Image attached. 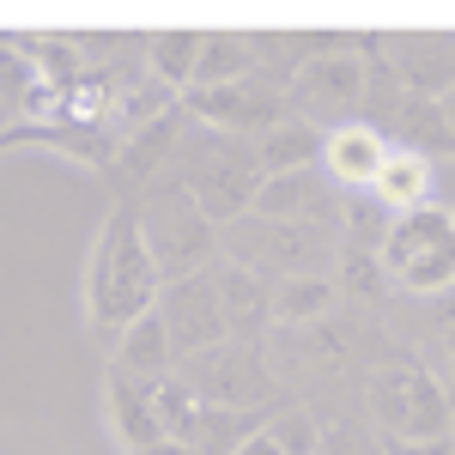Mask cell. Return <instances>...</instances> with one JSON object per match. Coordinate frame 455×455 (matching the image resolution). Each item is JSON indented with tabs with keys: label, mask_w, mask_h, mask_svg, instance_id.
Returning <instances> with one entry per match:
<instances>
[{
	"label": "cell",
	"mask_w": 455,
	"mask_h": 455,
	"mask_svg": "<svg viewBox=\"0 0 455 455\" xmlns=\"http://www.w3.org/2000/svg\"><path fill=\"white\" fill-rule=\"evenodd\" d=\"M158 298H164V267L146 243L140 201L116 195L98 225V243L85 255V334L116 352L140 315L158 310Z\"/></svg>",
	"instance_id": "6da1fadb"
},
{
	"label": "cell",
	"mask_w": 455,
	"mask_h": 455,
	"mask_svg": "<svg viewBox=\"0 0 455 455\" xmlns=\"http://www.w3.org/2000/svg\"><path fill=\"white\" fill-rule=\"evenodd\" d=\"M171 176L207 207L212 225H237L255 212V195L267 182V164H261V146L255 140H237V134H219V128H188L182 146H176V164Z\"/></svg>",
	"instance_id": "7a4b0ae2"
},
{
	"label": "cell",
	"mask_w": 455,
	"mask_h": 455,
	"mask_svg": "<svg viewBox=\"0 0 455 455\" xmlns=\"http://www.w3.org/2000/svg\"><path fill=\"white\" fill-rule=\"evenodd\" d=\"M340 225H315V219H261L249 212L225 231V255L255 267L261 280H334L340 267Z\"/></svg>",
	"instance_id": "3957f363"
},
{
	"label": "cell",
	"mask_w": 455,
	"mask_h": 455,
	"mask_svg": "<svg viewBox=\"0 0 455 455\" xmlns=\"http://www.w3.org/2000/svg\"><path fill=\"white\" fill-rule=\"evenodd\" d=\"M364 413L388 443H443L455 425V401L437 383V371H425L413 352H395L364 377Z\"/></svg>",
	"instance_id": "277c9868"
},
{
	"label": "cell",
	"mask_w": 455,
	"mask_h": 455,
	"mask_svg": "<svg viewBox=\"0 0 455 455\" xmlns=\"http://www.w3.org/2000/svg\"><path fill=\"white\" fill-rule=\"evenodd\" d=\"M377 261H383L388 285H401L413 298H450L455 291V207L431 201V207L395 212Z\"/></svg>",
	"instance_id": "5b68a950"
},
{
	"label": "cell",
	"mask_w": 455,
	"mask_h": 455,
	"mask_svg": "<svg viewBox=\"0 0 455 455\" xmlns=\"http://www.w3.org/2000/svg\"><path fill=\"white\" fill-rule=\"evenodd\" d=\"M140 201V225H146V243L158 255V267H164V285L182 280V274H201L219 261V243H225V231L207 219V207L176 182V176H158Z\"/></svg>",
	"instance_id": "8992f818"
},
{
	"label": "cell",
	"mask_w": 455,
	"mask_h": 455,
	"mask_svg": "<svg viewBox=\"0 0 455 455\" xmlns=\"http://www.w3.org/2000/svg\"><path fill=\"white\" fill-rule=\"evenodd\" d=\"M377 55H383V43H340V49H322L310 61H298L291 68V116L315 122L322 134L358 122V109L371 98Z\"/></svg>",
	"instance_id": "52a82bcc"
},
{
	"label": "cell",
	"mask_w": 455,
	"mask_h": 455,
	"mask_svg": "<svg viewBox=\"0 0 455 455\" xmlns=\"http://www.w3.org/2000/svg\"><path fill=\"white\" fill-rule=\"evenodd\" d=\"M195 395L207 407H231V413H274V383H280V364L267 358V347L255 340H225V347H207L195 358L176 364Z\"/></svg>",
	"instance_id": "ba28073f"
},
{
	"label": "cell",
	"mask_w": 455,
	"mask_h": 455,
	"mask_svg": "<svg viewBox=\"0 0 455 455\" xmlns=\"http://www.w3.org/2000/svg\"><path fill=\"white\" fill-rule=\"evenodd\" d=\"M158 315L176 340V364L195 358L207 347H225L231 340V322H225V291H219V261L201 267V274H182V280L164 285L158 298Z\"/></svg>",
	"instance_id": "9c48e42d"
},
{
	"label": "cell",
	"mask_w": 455,
	"mask_h": 455,
	"mask_svg": "<svg viewBox=\"0 0 455 455\" xmlns=\"http://www.w3.org/2000/svg\"><path fill=\"white\" fill-rule=\"evenodd\" d=\"M255 212H261V219H315V225H347V195L328 182L322 164H310V171L267 176V182H261V195H255Z\"/></svg>",
	"instance_id": "30bf717a"
},
{
	"label": "cell",
	"mask_w": 455,
	"mask_h": 455,
	"mask_svg": "<svg viewBox=\"0 0 455 455\" xmlns=\"http://www.w3.org/2000/svg\"><path fill=\"white\" fill-rule=\"evenodd\" d=\"M388 152H395V140H388L383 128L347 122V128H328L322 171H328V182H334L340 195H371L377 176H383V164H388Z\"/></svg>",
	"instance_id": "8fae6325"
},
{
	"label": "cell",
	"mask_w": 455,
	"mask_h": 455,
	"mask_svg": "<svg viewBox=\"0 0 455 455\" xmlns=\"http://www.w3.org/2000/svg\"><path fill=\"white\" fill-rule=\"evenodd\" d=\"M104 413L109 431L128 455H152L171 431L158 419V401H152V377H134V371H116L109 364V383H104Z\"/></svg>",
	"instance_id": "7c38bea8"
},
{
	"label": "cell",
	"mask_w": 455,
	"mask_h": 455,
	"mask_svg": "<svg viewBox=\"0 0 455 455\" xmlns=\"http://www.w3.org/2000/svg\"><path fill=\"white\" fill-rule=\"evenodd\" d=\"M219 291H225L231 340H255V347H267V340L280 334V322H274V280H261L255 267L231 261V255H219Z\"/></svg>",
	"instance_id": "4fadbf2b"
},
{
	"label": "cell",
	"mask_w": 455,
	"mask_h": 455,
	"mask_svg": "<svg viewBox=\"0 0 455 455\" xmlns=\"http://www.w3.org/2000/svg\"><path fill=\"white\" fill-rule=\"evenodd\" d=\"M383 55L407 79V92H419V98L455 92V36H395L383 43Z\"/></svg>",
	"instance_id": "5bb4252c"
},
{
	"label": "cell",
	"mask_w": 455,
	"mask_h": 455,
	"mask_svg": "<svg viewBox=\"0 0 455 455\" xmlns=\"http://www.w3.org/2000/svg\"><path fill=\"white\" fill-rule=\"evenodd\" d=\"M431 188H437V158H425V152H413V146H395L383 176H377V188H371V201L395 219V212L431 207V201H437Z\"/></svg>",
	"instance_id": "9a60e30c"
},
{
	"label": "cell",
	"mask_w": 455,
	"mask_h": 455,
	"mask_svg": "<svg viewBox=\"0 0 455 455\" xmlns=\"http://www.w3.org/2000/svg\"><path fill=\"white\" fill-rule=\"evenodd\" d=\"M109 364H116V371H134V377H171L176 371V340H171V328H164V315L158 310L140 315V322L122 334V347L109 352Z\"/></svg>",
	"instance_id": "2e32d148"
},
{
	"label": "cell",
	"mask_w": 455,
	"mask_h": 455,
	"mask_svg": "<svg viewBox=\"0 0 455 455\" xmlns=\"http://www.w3.org/2000/svg\"><path fill=\"white\" fill-rule=\"evenodd\" d=\"M201 55H207V36L201 31H158L146 43V73L188 98L195 92V73H201Z\"/></svg>",
	"instance_id": "e0dca14e"
},
{
	"label": "cell",
	"mask_w": 455,
	"mask_h": 455,
	"mask_svg": "<svg viewBox=\"0 0 455 455\" xmlns=\"http://www.w3.org/2000/svg\"><path fill=\"white\" fill-rule=\"evenodd\" d=\"M388 134H407L401 146H413L425 158H450L455 152V128H450V116H443V104L437 98H419V92H407V104H401Z\"/></svg>",
	"instance_id": "ac0fdd59"
},
{
	"label": "cell",
	"mask_w": 455,
	"mask_h": 455,
	"mask_svg": "<svg viewBox=\"0 0 455 455\" xmlns=\"http://www.w3.org/2000/svg\"><path fill=\"white\" fill-rule=\"evenodd\" d=\"M255 73H261V49H255V36L212 31L195 85H243V79H255Z\"/></svg>",
	"instance_id": "d6986e66"
},
{
	"label": "cell",
	"mask_w": 455,
	"mask_h": 455,
	"mask_svg": "<svg viewBox=\"0 0 455 455\" xmlns=\"http://www.w3.org/2000/svg\"><path fill=\"white\" fill-rule=\"evenodd\" d=\"M261 146V164H267V176H285V171H310V164H322V146H328V134L315 128V122H280Z\"/></svg>",
	"instance_id": "ffe728a7"
},
{
	"label": "cell",
	"mask_w": 455,
	"mask_h": 455,
	"mask_svg": "<svg viewBox=\"0 0 455 455\" xmlns=\"http://www.w3.org/2000/svg\"><path fill=\"white\" fill-rule=\"evenodd\" d=\"M152 401H158V419L176 443H201V425H207V401L195 395V383L171 371V377H152Z\"/></svg>",
	"instance_id": "44dd1931"
},
{
	"label": "cell",
	"mask_w": 455,
	"mask_h": 455,
	"mask_svg": "<svg viewBox=\"0 0 455 455\" xmlns=\"http://www.w3.org/2000/svg\"><path fill=\"white\" fill-rule=\"evenodd\" d=\"M340 304V285L334 280H280L274 285V322L285 328H310V322H328V310Z\"/></svg>",
	"instance_id": "7402d4cb"
},
{
	"label": "cell",
	"mask_w": 455,
	"mask_h": 455,
	"mask_svg": "<svg viewBox=\"0 0 455 455\" xmlns=\"http://www.w3.org/2000/svg\"><path fill=\"white\" fill-rule=\"evenodd\" d=\"M274 413H231V407H207L201 425V455H237L249 437H261Z\"/></svg>",
	"instance_id": "603a6c76"
},
{
	"label": "cell",
	"mask_w": 455,
	"mask_h": 455,
	"mask_svg": "<svg viewBox=\"0 0 455 455\" xmlns=\"http://www.w3.org/2000/svg\"><path fill=\"white\" fill-rule=\"evenodd\" d=\"M267 437H274L285 455H322V419H315L310 407H274Z\"/></svg>",
	"instance_id": "cb8c5ba5"
},
{
	"label": "cell",
	"mask_w": 455,
	"mask_h": 455,
	"mask_svg": "<svg viewBox=\"0 0 455 455\" xmlns=\"http://www.w3.org/2000/svg\"><path fill=\"white\" fill-rule=\"evenodd\" d=\"M383 261H377V249H340V267H334V285H340V291H352V298H364V304H371V298H383Z\"/></svg>",
	"instance_id": "d4e9b609"
},
{
	"label": "cell",
	"mask_w": 455,
	"mask_h": 455,
	"mask_svg": "<svg viewBox=\"0 0 455 455\" xmlns=\"http://www.w3.org/2000/svg\"><path fill=\"white\" fill-rule=\"evenodd\" d=\"M322 455H388V450L371 419H334L322 425Z\"/></svg>",
	"instance_id": "484cf974"
},
{
	"label": "cell",
	"mask_w": 455,
	"mask_h": 455,
	"mask_svg": "<svg viewBox=\"0 0 455 455\" xmlns=\"http://www.w3.org/2000/svg\"><path fill=\"white\" fill-rule=\"evenodd\" d=\"M437 383L450 388V401H455V328L437 334Z\"/></svg>",
	"instance_id": "4316f807"
},
{
	"label": "cell",
	"mask_w": 455,
	"mask_h": 455,
	"mask_svg": "<svg viewBox=\"0 0 455 455\" xmlns=\"http://www.w3.org/2000/svg\"><path fill=\"white\" fill-rule=\"evenodd\" d=\"M383 450L388 455H455V437H443V443H388L383 437Z\"/></svg>",
	"instance_id": "83f0119b"
},
{
	"label": "cell",
	"mask_w": 455,
	"mask_h": 455,
	"mask_svg": "<svg viewBox=\"0 0 455 455\" xmlns=\"http://www.w3.org/2000/svg\"><path fill=\"white\" fill-rule=\"evenodd\" d=\"M237 455H285V450H280V443H274V437H267V431H261V437H249V443H243V450H237Z\"/></svg>",
	"instance_id": "f1b7e54d"
},
{
	"label": "cell",
	"mask_w": 455,
	"mask_h": 455,
	"mask_svg": "<svg viewBox=\"0 0 455 455\" xmlns=\"http://www.w3.org/2000/svg\"><path fill=\"white\" fill-rule=\"evenodd\" d=\"M152 455H201V443H176V437H164Z\"/></svg>",
	"instance_id": "f546056e"
},
{
	"label": "cell",
	"mask_w": 455,
	"mask_h": 455,
	"mask_svg": "<svg viewBox=\"0 0 455 455\" xmlns=\"http://www.w3.org/2000/svg\"><path fill=\"white\" fill-rule=\"evenodd\" d=\"M437 104H443V116H450V128H455V92H443Z\"/></svg>",
	"instance_id": "4dcf8cb0"
}]
</instances>
